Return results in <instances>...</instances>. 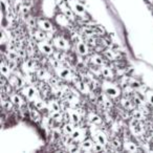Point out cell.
I'll list each match as a JSON object with an SVG mask.
<instances>
[{
    "label": "cell",
    "mask_w": 153,
    "mask_h": 153,
    "mask_svg": "<svg viewBox=\"0 0 153 153\" xmlns=\"http://www.w3.org/2000/svg\"><path fill=\"white\" fill-rule=\"evenodd\" d=\"M74 128H72L70 125H65L64 126V131H65V133H68V134H71L72 132H74Z\"/></svg>",
    "instance_id": "cell-7"
},
{
    "label": "cell",
    "mask_w": 153,
    "mask_h": 153,
    "mask_svg": "<svg viewBox=\"0 0 153 153\" xmlns=\"http://www.w3.org/2000/svg\"><path fill=\"white\" fill-rule=\"evenodd\" d=\"M71 119H72V121L74 122H76V123H78L80 121V117H79V115L76 114V113H72V115H71Z\"/></svg>",
    "instance_id": "cell-10"
},
{
    "label": "cell",
    "mask_w": 153,
    "mask_h": 153,
    "mask_svg": "<svg viewBox=\"0 0 153 153\" xmlns=\"http://www.w3.org/2000/svg\"><path fill=\"white\" fill-rule=\"evenodd\" d=\"M12 101L14 104H18V105H21L22 104V100L21 98H20L19 96H17V94H15V96L12 97Z\"/></svg>",
    "instance_id": "cell-5"
},
{
    "label": "cell",
    "mask_w": 153,
    "mask_h": 153,
    "mask_svg": "<svg viewBox=\"0 0 153 153\" xmlns=\"http://www.w3.org/2000/svg\"><path fill=\"white\" fill-rule=\"evenodd\" d=\"M78 51L80 54H86L87 53V47L84 43H78Z\"/></svg>",
    "instance_id": "cell-3"
},
{
    "label": "cell",
    "mask_w": 153,
    "mask_h": 153,
    "mask_svg": "<svg viewBox=\"0 0 153 153\" xmlns=\"http://www.w3.org/2000/svg\"><path fill=\"white\" fill-rule=\"evenodd\" d=\"M102 74H103V76H106V78H111V76H112L109 68H103V69H102Z\"/></svg>",
    "instance_id": "cell-6"
},
{
    "label": "cell",
    "mask_w": 153,
    "mask_h": 153,
    "mask_svg": "<svg viewBox=\"0 0 153 153\" xmlns=\"http://www.w3.org/2000/svg\"><path fill=\"white\" fill-rule=\"evenodd\" d=\"M93 144L91 141H85L83 143V147H85V148H92Z\"/></svg>",
    "instance_id": "cell-8"
},
{
    "label": "cell",
    "mask_w": 153,
    "mask_h": 153,
    "mask_svg": "<svg viewBox=\"0 0 153 153\" xmlns=\"http://www.w3.org/2000/svg\"><path fill=\"white\" fill-rule=\"evenodd\" d=\"M39 25L41 26V29H45V31L51 29V24H50L47 20H40V21H39Z\"/></svg>",
    "instance_id": "cell-1"
},
{
    "label": "cell",
    "mask_w": 153,
    "mask_h": 153,
    "mask_svg": "<svg viewBox=\"0 0 153 153\" xmlns=\"http://www.w3.org/2000/svg\"><path fill=\"white\" fill-rule=\"evenodd\" d=\"M36 35H37V38L40 39V40H42V39L45 38V34L42 33V31H37Z\"/></svg>",
    "instance_id": "cell-9"
},
{
    "label": "cell",
    "mask_w": 153,
    "mask_h": 153,
    "mask_svg": "<svg viewBox=\"0 0 153 153\" xmlns=\"http://www.w3.org/2000/svg\"><path fill=\"white\" fill-rule=\"evenodd\" d=\"M40 47L41 49L43 50V53H46V54H51V48L48 44L46 43H40Z\"/></svg>",
    "instance_id": "cell-2"
},
{
    "label": "cell",
    "mask_w": 153,
    "mask_h": 153,
    "mask_svg": "<svg viewBox=\"0 0 153 153\" xmlns=\"http://www.w3.org/2000/svg\"><path fill=\"white\" fill-rule=\"evenodd\" d=\"M98 141H99V143L102 145V146H106V137H105V135H104L103 133H99L98 134Z\"/></svg>",
    "instance_id": "cell-4"
}]
</instances>
